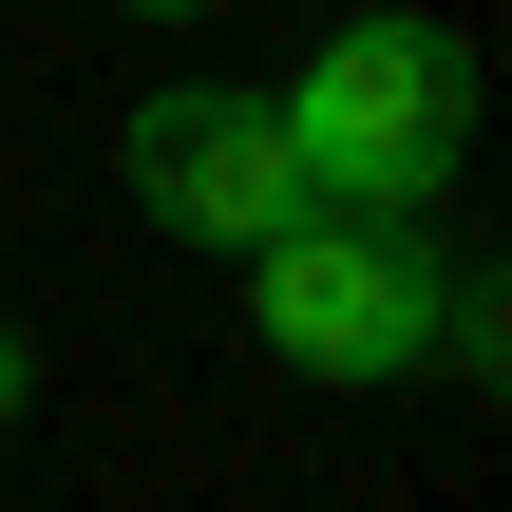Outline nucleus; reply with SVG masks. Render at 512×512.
Here are the masks:
<instances>
[{"mask_svg":"<svg viewBox=\"0 0 512 512\" xmlns=\"http://www.w3.org/2000/svg\"><path fill=\"white\" fill-rule=\"evenodd\" d=\"M285 133H304V171H323V209H437L456 190V133H475V57L437 38V19H342L304 76H285Z\"/></svg>","mask_w":512,"mask_h":512,"instance_id":"nucleus-1","label":"nucleus"},{"mask_svg":"<svg viewBox=\"0 0 512 512\" xmlns=\"http://www.w3.org/2000/svg\"><path fill=\"white\" fill-rule=\"evenodd\" d=\"M247 304H266V342H285L304 380H399V361H437V266H418L399 209H304V228H266V247H247Z\"/></svg>","mask_w":512,"mask_h":512,"instance_id":"nucleus-2","label":"nucleus"},{"mask_svg":"<svg viewBox=\"0 0 512 512\" xmlns=\"http://www.w3.org/2000/svg\"><path fill=\"white\" fill-rule=\"evenodd\" d=\"M114 171H133V209H152V228H190V247H266V228H304V209H323V171H304L285 95H152V114L114 133Z\"/></svg>","mask_w":512,"mask_h":512,"instance_id":"nucleus-3","label":"nucleus"},{"mask_svg":"<svg viewBox=\"0 0 512 512\" xmlns=\"http://www.w3.org/2000/svg\"><path fill=\"white\" fill-rule=\"evenodd\" d=\"M19 380H38V361H19V323H0V418H19Z\"/></svg>","mask_w":512,"mask_h":512,"instance_id":"nucleus-4","label":"nucleus"},{"mask_svg":"<svg viewBox=\"0 0 512 512\" xmlns=\"http://www.w3.org/2000/svg\"><path fill=\"white\" fill-rule=\"evenodd\" d=\"M152 19H209V0H152Z\"/></svg>","mask_w":512,"mask_h":512,"instance_id":"nucleus-5","label":"nucleus"}]
</instances>
